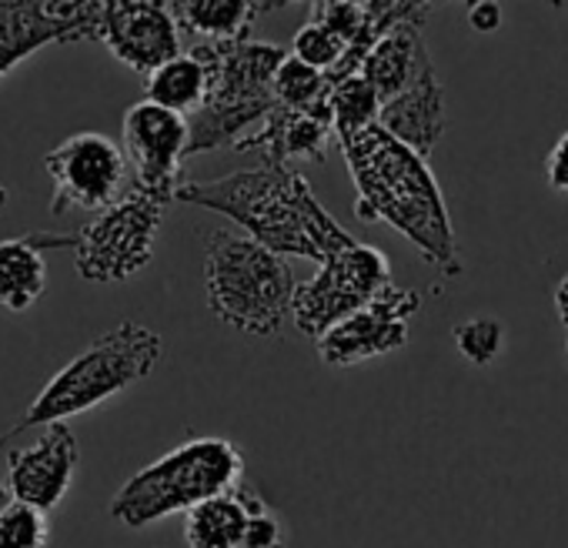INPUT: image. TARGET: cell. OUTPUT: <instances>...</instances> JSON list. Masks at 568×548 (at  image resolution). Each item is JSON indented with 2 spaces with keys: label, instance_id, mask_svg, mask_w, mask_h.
Returning a JSON list of instances; mask_svg holds the SVG:
<instances>
[{
  "label": "cell",
  "instance_id": "5bb4252c",
  "mask_svg": "<svg viewBox=\"0 0 568 548\" xmlns=\"http://www.w3.org/2000/svg\"><path fill=\"white\" fill-rule=\"evenodd\" d=\"M74 471H78V438L64 422H54L34 445L11 451L8 491L14 501L51 511L64 501Z\"/></svg>",
  "mask_w": 568,
  "mask_h": 548
},
{
  "label": "cell",
  "instance_id": "9a60e30c",
  "mask_svg": "<svg viewBox=\"0 0 568 548\" xmlns=\"http://www.w3.org/2000/svg\"><path fill=\"white\" fill-rule=\"evenodd\" d=\"M335 138L332 124V101H322L315 108H284L274 104L267 118L244 134L234 151H254L264 158V164L292 168V161H322L328 151V141Z\"/></svg>",
  "mask_w": 568,
  "mask_h": 548
},
{
  "label": "cell",
  "instance_id": "d6a6232c",
  "mask_svg": "<svg viewBox=\"0 0 568 548\" xmlns=\"http://www.w3.org/2000/svg\"><path fill=\"white\" fill-rule=\"evenodd\" d=\"M555 8H561V0H555Z\"/></svg>",
  "mask_w": 568,
  "mask_h": 548
},
{
  "label": "cell",
  "instance_id": "4316f807",
  "mask_svg": "<svg viewBox=\"0 0 568 548\" xmlns=\"http://www.w3.org/2000/svg\"><path fill=\"white\" fill-rule=\"evenodd\" d=\"M241 548H288V528H284V521L254 491L247 498V525H244Z\"/></svg>",
  "mask_w": 568,
  "mask_h": 548
},
{
  "label": "cell",
  "instance_id": "4dcf8cb0",
  "mask_svg": "<svg viewBox=\"0 0 568 548\" xmlns=\"http://www.w3.org/2000/svg\"><path fill=\"white\" fill-rule=\"evenodd\" d=\"M8 505H11V491H8L4 485H0V511H4Z\"/></svg>",
  "mask_w": 568,
  "mask_h": 548
},
{
  "label": "cell",
  "instance_id": "7a4b0ae2",
  "mask_svg": "<svg viewBox=\"0 0 568 548\" xmlns=\"http://www.w3.org/2000/svg\"><path fill=\"white\" fill-rule=\"evenodd\" d=\"M174 201L231 217L244 237L281 257L295 254L322 264L355 244L295 168L261 164L217 181H187L178 184Z\"/></svg>",
  "mask_w": 568,
  "mask_h": 548
},
{
  "label": "cell",
  "instance_id": "6da1fadb",
  "mask_svg": "<svg viewBox=\"0 0 568 548\" xmlns=\"http://www.w3.org/2000/svg\"><path fill=\"white\" fill-rule=\"evenodd\" d=\"M338 144L358 191L355 214L362 221H382L395 227L418 247L425 264H432L442 278H458V237L428 158L395 141L378 124Z\"/></svg>",
  "mask_w": 568,
  "mask_h": 548
},
{
  "label": "cell",
  "instance_id": "f546056e",
  "mask_svg": "<svg viewBox=\"0 0 568 548\" xmlns=\"http://www.w3.org/2000/svg\"><path fill=\"white\" fill-rule=\"evenodd\" d=\"M298 0H257V14H267V11H281V8H292Z\"/></svg>",
  "mask_w": 568,
  "mask_h": 548
},
{
  "label": "cell",
  "instance_id": "30bf717a",
  "mask_svg": "<svg viewBox=\"0 0 568 548\" xmlns=\"http://www.w3.org/2000/svg\"><path fill=\"white\" fill-rule=\"evenodd\" d=\"M101 0H0V78L51 44L98 41Z\"/></svg>",
  "mask_w": 568,
  "mask_h": 548
},
{
  "label": "cell",
  "instance_id": "1f68e13d",
  "mask_svg": "<svg viewBox=\"0 0 568 548\" xmlns=\"http://www.w3.org/2000/svg\"><path fill=\"white\" fill-rule=\"evenodd\" d=\"M468 4H471V0H468ZM545 4H551V8H555V0H545Z\"/></svg>",
  "mask_w": 568,
  "mask_h": 548
},
{
  "label": "cell",
  "instance_id": "44dd1931",
  "mask_svg": "<svg viewBox=\"0 0 568 548\" xmlns=\"http://www.w3.org/2000/svg\"><path fill=\"white\" fill-rule=\"evenodd\" d=\"M181 31L207 38L211 44L241 41L251 31L257 0H174Z\"/></svg>",
  "mask_w": 568,
  "mask_h": 548
},
{
  "label": "cell",
  "instance_id": "603a6c76",
  "mask_svg": "<svg viewBox=\"0 0 568 548\" xmlns=\"http://www.w3.org/2000/svg\"><path fill=\"white\" fill-rule=\"evenodd\" d=\"M328 101H332V124H335L338 141L378 124V98L362 74H352V78L332 84Z\"/></svg>",
  "mask_w": 568,
  "mask_h": 548
},
{
  "label": "cell",
  "instance_id": "5b68a950",
  "mask_svg": "<svg viewBox=\"0 0 568 548\" xmlns=\"http://www.w3.org/2000/svg\"><path fill=\"white\" fill-rule=\"evenodd\" d=\"M164 355V342L154 328L138 322H121L114 332L101 335L91 348H84L74 362H68L44 392L28 405L24 418L11 428V435L68 422L71 415H84L124 388L144 382Z\"/></svg>",
  "mask_w": 568,
  "mask_h": 548
},
{
  "label": "cell",
  "instance_id": "4fadbf2b",
  "mask_svg": "<svg viewBox=\"0 0 568 548\" xmlns=\"http://www.w3.org/2000/svg\"><path fill=\"white\" fill-rule=\"evenodd\" d=\"M121 151L134 171L131 184L174 194L181 184V164L187 161V118L151 101H138L124 114Z\"/></svg>",
  "mask_w": 568,
  "mask_h": 548
},
{
  "label": "cell",
  "instance_id": "ba28073f",
  "mask_svg": "<svg viewBox=\"0 0 568 548\" xmlns=\"http://www.w3.org/2000/svg\"><path fill=\"white\" fill-rule=\"evenodd\" d=\"M388 285H392L388 257L378 247L355 241L352 247L322 261L315 278L298 282L292 298V318L302 335L318 342L328 328L365 308Z\"/></svg>",
  "mask_w": 568,
  "mask_h": 548
},
{
  "label": "cell",
  "instance_id": "83f0119b",
  "mask_svg": "<svg viewBox=\"0 0 568 548\" xmlns=\"http://www.w3.org/2000/svg\"><path fill=\"white\" fill-rule=\"evenodd\" d=\"M545 174H548V184L555 191H565L568 194V131L555 141V148L548 151V161H545Z\"/></svg>",
  "mask_w": 568,
  "mask_h": 548
},
{
  "label": "cell",
  "instance_id": "277c9868",
  "mask_svg": "<svg viewBox=\"0 0 568 548\" xmlns=\"http://www.w3.org/2000/svg\"><path fill=\"white\" fill-rule=\"evenodd\" d=\"M207 64L204 104L187 118V158L234 148L274 108L271 78L284 51L261 41H224L194 48Z\"/></svg>",
  "mask_w": 568,
  "mask_h": 548
},
{
  "label": "cell",
  "instance_id": "7c38bea8",
  "mask_svg": "<svg viewBox=\"0 0 568 548\" xmlns=\"http://www.w3.org/2000/svg\"><path fill=\"white\" fill-rule=\"evenodd\" d=\"M98 41L144 78L184 51L174 0H101Z\"/></svg>",
  "mask_w": 568,
  "mask_h": 548
},
{
  "label": "cell",
  "instance_id": "f1b7e54d",
  "mask_svg": "<svg viewBox=\"0 0 568 548\" xmlns=\"http://www.w3.org/2000/svg\"><path fill=\"white\" fill-rule=\"evenodd\" d=\"M468 21H471V28L481 31V34L498 31V24H501V8H498V0H471V4H468Z\"/></svg>",
  "mask_w": 568,
  "mask_h": 548
},
{
  "label": "cell",
  "instance_id": "ffe728a7",
  "mask_svg": "<svg viewBox=\"0 0 568 548\" xmlns=\"http://www.w3.org/2000/svg\"><path fill=\"white\" fill-rule=\"evenodd\" d=\"M144 101L174 111L181 118H191L207 94V64L197 51L191 54H178L171 61H164L161 68H154L144 81Z\"/></svg>",
  "mask_w": 568,
  "mask_h": 548
},
{
  "label": "cell",
  "instance_id": "52a82bcc",
  "mask_svg": "<svg viewBox=\"0 0 568 548\" xmlns=\"http://www.w3.org/2000/svg\"><path fill=\"white\" fill-rule=\"evenodd\" d=\"M171 204L174 194L131 184L121 201L98 211V217L78 231L74 244V267L81 278L94 285L134 278L154 254V241Z\"/></svg>",
  "mask_w": 568,
  "mask_h": 548
},
{
  "label": "cell",
  "instance_id": "484cf974",
  "mask_svg": "<svg viewBox=\"0 0 568 548\" xmlns=\"http://www.w3.org/2000/svg\"><path fill=\"white\" fill-rule=\"evenodd\" d=\"M292 54H295L298 61L312 64L315 71L328 74V71L345 58V44H342L332 31H325L322 24L308 21V24L295 34V41H292Z\"/></svg>",
  "mask_w": 568,
  "mask_h": 548
},
{
  "label": "cell",
  "instance_id": "8992f818",
  "mask_svg": "<svg viewBox=\"0 0 568 548\" xmlns=\"http://www.w3.org/2000/svg\"><path fill=\"white\" fill-rule=\"evenodd\" d=\"M244 455L227 438H191L138 475H131L111 501V518L128 528L154 525L174 511H191L194 505L231 491L241 485Z\"/></svg>",
  "mask_w": 568,
  "mask_h": 548
},
{
  "label": "cell",
  "instance_id": "8fae6325",
  "mask_svg": "<svg viewBox=\"0 0 568 548\" xmlns=\"http://www.w3.org/2000/svg\"><path fill=\"white\" fill-rule=\"evenodd\" d=\"M418 312H422V295L412 288H398L392 282L365 308L328 328L318 338V355L332 368H352L368 358L392 355L408 345V325Z\"/></svg>",
  "mask_w": 568,
  "mask_h": 548
},
{
  "label": "cell",
  "instance_id": "e0dca14e",
  "mask_svg": "<svg viewBox=\"0 0 568 548\" xmlns=\"http://www.w3.org/2000/svg\"><path fill=\"white\" fill-rule=\"evenodd\" d=\"M78 244L74 234H48L34 231L24 237L0 241V308L8 312H28L31 305L41 302L48 288V264L44 251L48 247H71Z\"/></svg>",
  "mask_w": 568,
  "mask_h": 548
},
{
  "label": "cell",
  "instance_id": "836d02e7",
  "mask_svg": "<svg viewBox=\"0 0 568 548\" xmlns=\"http://www.w3.org/2000/svg\"><path fill=\"white\" fill-rule=\"evenodd\" d=\"M565 345H568V338H565Z\"/></svg>",
  "mask_w": 568,
  "mask_h": 548
},
{
  "label": "cell",
  "instance_id": "ac0fdd59",
  "mask_svg": "<svg viewBox=\"0 0 568 548\" xmlns=\"http://www.w3.org/2000/svg\"><path fill=\"white\" fill-rule=\"evenodd\" d=\"M428 58V48L422 41V21H405L398 28H392L365 58L362 64V78L368 81V88L378 98V108L385 101H392L415 74V68Z\"/></svg>",
  "mask_w": 568,
  "mask_h": 548
},
{
  "label": "cell",
  "instance_id": "2e32d148",
  "mask_svg": "<svg viewBox=\"0 0 568 548\" xmlns=\"http://www.w3.org/2000/svg\"><path fill=\"white\" fill-rule=\"evenodd\" d=\"M378 128H385L395 141L428 158L445 134V91L435 74L432 54L415 68L412 81L378 108Z\"/></svg>",
  "mask_w": 568,
  "mask_h": 548
},
{
  "label": "cell",
  "instance_id": "d4e9b609",
  "mask_svg": "<svg viewBox=\"0 0 568 548\" xmlns=\"http://www.w3.org/2000/svg\"><path fill=\"white\" fill-rule=\"evenodd\" d=\"M455 348L471 365H491L505 348V328L495 318H468L455 325Z\"/></svg>",
  "mask_w": 568,
  "mask_h": 548
},
{
  "label": "cell",
  "instance_id": "9c48e42d",
  "mask_svg": "<svg viewBox=\"0 0 568 548\" xmlns=\"http://www.w3.org/2000/svg\"><path fill=\"white\" fill-rule=\"evenodd\" d=\"M44 168L54 184V201L51 211L64 214L71 207L81 211H104L114 201L124 197L128 184V158L121 144L98 131L74 134L61 141L48 158Z\"/></svg>",
  "mask_w": 568,
  "mask_h": 548
},
{
  "label": "cell",
  "instance_id": "3957f363",
  "mask_svg": "<svg viewBox=\"0 0 568 548\" xmlns=\"http://www.w3.org/2000/svg\"><path fill=\"white\" fill-rule=\"evenodd\" d=\"M298 278L288 264L234 231H211L204 254V295L214 318L234 332L271 338L292 315Z\"/></svg>",
  "mask_w": 568,
  "mask_h": 548
},
{
  "label": "cell",
  "instance_id": "7402d4cb",
  "mask_svg": "<svg viewBox=\"0 0 568 548\" xmlns=\"http://www.w3.org/2000/svg\"><path fill=\"white\" fill-rule=\"evenodd\" d=\"M271 94H274V104H284V108H315L322 101H328L332 94V84L325 81L322 71H315L312 64L298 61L295 54H284L281 64L274 68V78H271Z\"/></svg>",
  "mask_w": 568,
  "mask_h": 548
},
{
  "label": "cell",
  "instance_id": "d6986e66",
  "mask_svg": "<svg viewBox=\"0 0 568 548\" xmlns=\"http://www.w3.org/2000/svg\"><path fill=\"white\" fill-rule=\"evenodd\" d=\"M247 498L251 488L234 485L231 491H221L184 511L187 548H241L244 525H247Z\"/></svg>",
  "mask_w": 568,
  "mask_h": 548
},
{
  "label": "cell",
  "instance_id": "cb8c5ba5",
  "mask_svg": "<svg viewBox=\"0 0 568 548\" xmlns=\"http://www.w3.org/2000/svg\"><path fill=\"white\" fill-rule=\"evenodd\" d=\"M51 535L48 511L11 501L0 511V548H44Z\"/></svg>",
  "mask_w": 568,
  "mask_h": 548
}]
</instances>
